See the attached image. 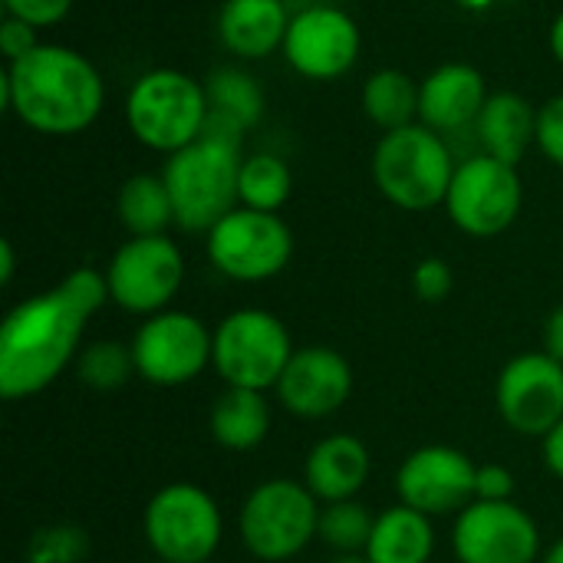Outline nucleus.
<instances>
[{"mask_svg":"<svg viewBox=\"0 0 563 563\" xmlns=\"http://www.w3.org/2000/svg\"><path fill=\"white\" fill-rule=\"evenodd\" d=\"M106 300V274L76 267L56 287L16 303L0 327V396L30 399L43 393L82 353L86 323Z\"/></svg>","mask_w":563,"mask_h":563,"instance_id":"nucleus-1","label":"nucleus"},{"mask_svg":"<svg viewBox=\"0 0 563 563\" xmlns=\"http://www.w3.org/2000/svg\"><path fill=\"white\" fill-rule=\"evenodd\" d=\"M0 82L3 109L26 129L53 139L86 132L106 106L99 69L63 43H40L26 56L7 63Z\"/></svg>","mask_w":563,"mask_h":563,"instance_id":"nucleus-2","label":"nucleus"},{"mask_svg":"<svg viewBox=\"0 0 563 563\" xmlns=\"http://www.w3.org/2000/svg\"><path fill=\"white\" fill-rule=\"evenodd\" d=\"M244 125L211 112L205 132L181 152L168 155L162 178L175 205V228L208 234L241 205L238 181L244 165Z\"/></svg>","mask_w":563,"mask_h":563,"instance_id":"nucleus-3","label":"nucleus"},{"mask_svg":"<svg viewBox=\"0 0 563 563\" xmlns=\"http://www.w3.org/2000/svg\"><path fill=\"white\" fill-rule=\"evenodd\" d=\"M455 168L445 139L422 122L383 132L373 152V181L383 198L402 211H432L445 205Z\"/></svg>","mask_w":563,"mask_h":563,"instance_id":"nucleus-4","label":"nucleus"},{"mask_svg":"<svg viewBox=\"0 0 563 563\" xmlns=\"http://www.w3.org/2000/svg\"><path fill=\"white\" fill-rule=\"evenodd\" d=\"M211 115L205 82L195 76L162 66L135 79L125 99V122L132 135L155 152L175 155L191 145Z\"/></svg>","mask_w":563,"mask_h":563,"instance_id":"nucleus-5","label":"nucleus"},{"mask_svg":"<svg viewBox=\"0 0 563 563\" xmlns=\"http://www.w3.org/2000/svg\"><path fill=\"white\" fill-rule=\"evenodd\" d=\"M145 544L165 563H208L224 538L218 501L191 482H172L152 495L142 518Z\"/></svg>","mask_w":563,"mask_h":563,"instance_id":"nucleus-6","label":"nucleus"},{"mask_svg":"<svg viewBox=\"0 0 563 563\" xmlns=\"http://www.w3.org/2000/svg\"><path fill=\"white\" fill-rule=\"evenodd\" d=\"M238 528L244 548L257 561H290L317 538L320 501L303 482L271 478L244 498Z\"/></svg>","mask_w":563,"mask_h":563,"instance_id":"nucleus-7","label":"nucleus"},{"mask_svg":"<svg viewBox=\"0 0 563 563\" xmlns=\"http://www.w3.org/2000/svg\"><path fill=\"white\" fill-rule=\"evenodd\" d=\"M290 356V333L271 310H234L214 330L211 366L234 389H274Z\"/></svg>","mask_w":563,"mask_h":563,"instance_id":"nucleus-8","label":"nucleus"},{"mask_svg":"<svg viewBox=\"0 0 563 563\" xmlns=\"http://www.w3.org/2000/svg\"><path fill=\"white\" fill-rule=\"evenodd\" d=\"M208 257L224 277L261 284L290 264L294 234L280 214L238 205L208 231Z\"/></svg>","mask_w":563,"mask_h":563,"instance_id":"nucleus-9","label":"nucleus"},{"mask_svg":"<svg viewBox=\"0 0 563 563\" xmlns=\"http://www.w3.org/2000/svg\"><path fill=\"white\" fill-rule=\"evenodd\" d=\"M525 205V185L515 165L492 155H472L455 168L445 208L459 231L468 238L505 234Z\"/></svg>","mask_w":563,"mask_h":563,"instance_id":"nucleus-10","label":"nucleus"},{"mask_svg":"<svg viewBox=\"0 0 563 563\" xmlns=\"http://www.w3.org/2000/svg\"><path fill=\"white\" fill-rule=\"evenodd\" d=\"M109 300L125 313L155 317L168 310L185 284V257L168 234L129 238L106 271Z\"/></svg>","mask_w":563,"mask_h":563,"instance_id":"nucleus-11","label":"nucleus"},{"mask_svg":"<svg viewBox=\"0 0 563 563\" xmlns=\"http://www.w3.org/2000/svg\"><path fill=\"white\" fill-rule=\"evenodd\" d=\"M214 353V333L185 310H162L148 317L135 340L132 356L135 369L145 383L172 389L198 379Z\"/></svg>","mask_w":563,"mask_h":563,"instance_id":"nucleus-12","label":"nucleus"},{"mask_svg":"<svg viewBox=\"0 0 563 563\" xmlns=\"http://www.w3.org/2000/svg\"><path fill=\"white\" fill-rule=\"evenodd\" d=\"M452 548L459 563H534L541 531L515 501H472L455 515Z\"/></svg>","mask_w":563,"mask_h":563,"instance_id":"nucleus-13","label":"nucleus"},{"mask_svg":"<svg viewBox=\"0 0 563 563\" xmlns=\"http://www.w3.org/2000/svg\"><path fill=\"white\" fill-rule=\"evenodd\" d=\"M495 402L508 429L544 439L563 419V363L544 350L515 356L498 376Z\"/></svg>","mask_w":563,"mask_h":563,"instance_id":"nucleus-14","label":"nucleus"},{"mask_svg":"<svg viewBox=\"0 0 563 563\" xmlns=\"http://www.w3.org/2000/svg\"><path fill=\"white\" fill-rule=\"evenodd\" d=\"M478 465L452 445H422L406 455L396 472L399 505L422 511L426 518L462 515L475 501Z\"/></svg>","mask_w":563,"mask_h":563,"instance_id":"nucleus-15","label":"nucleus"},{"mask_svg":"<svg viewBox=\"0 0 563 563\" xmlns=\"http://www.w3.org/2000/svg\"><path fill=\"white\" fill-rule=\"evenodd\" d=\"M360 43V26L346 10L317 3L294 13L284 40V56L300 76L330 82L356 66Z\"/></svg>","mask_w":563,"mask_h":563,"instance_id":"nucleus-16","label":"nucleus"},{"mask_svg":"<svg viewBox=\"0 0 563 563\" xmlns=\"http://www.w3.org/2000/svg\"><path fill=\"white\" fill-rule=\"evenodd\" d=\"M274 393L287 412L300 419H327L346 406L353 393V369L333 346H303L294 350Z\"/></svg>","mask_w":563,"mask_h":563,"instance_id":"nucleus-17","label":"nucleus"},{"mask_svg":"<svg viewBox=\"0 0 563 563\" xmlns=\"http://www.w3.org/2000/svg\"><path fill=\"white\" fill-rule=\"evenodd\" d=\"M488 96L485 76L472 63H442L419 82V122L439 135L462 132L478 122Z\"/></svg>","mask_w":563,"mask_h":563,"instance_id":"nucleus-18","label":"nucleus"},{"mask_svg":"<svg viewBox=\"0 0 563 563\" xmlns=\"http://www.w3.org/2000/svg\"><path fill=\"white\" fill-rule=\"evenodd\" d=\"M373 472V455L356 435H327L320 439L303 462V485L320 505L350 501L363 492Z\"/></svg>","mask_w":563,"mask_h":563,"instance_id":"nucleus-19","label":"nucleus"},{"mask_svg":"<svg viewBox=\"0 0 563 563\" xmlns=\"http://www.w3.org/2000/svg\"><path fill=\"white\" fill-rule=\"evenodd\" d=\"M290 13L284 0H224L218 13V36L238 59H267L284 49Z\"/></svg>","mask_w":563,"mask_h":563,"instance_id":"nucleus-20","label":"nucleus"},{"mask_svg":"<svg viewBox=\"0 0 563 563\" xmlns=\"http://www.w3.org/2000/svg\"><path fill=\"white\" fill-rule=\"evenodd\" d=\"M475 132L485 155L518 168L528 148L538 145V109L521 92H492L475 122Z\"/></svg>","mask_w":563,"mask_h":563,"instance_id":"nucleus-21","label":"nucleus"},{"mask_svg":"<svg viewBox=\"0 0 563 563\" xmlns=\"http://www.w3.org/2000/svg\"><path fill=\"white\" fill-rule=\"evenodd\" d=\"M435 551L432 518L409 505H396L376 515L373 538L366 544L369 563H429Z\"/></svg>","mask_w":563,"mask_h":563,"instance_id":"nucleus-22","label":"nucleus"},{"mask_svg":"<svg viewBox=\"0 0 563 563\" xmlns=\"http://www.w3.org/2000/svg\"><path fill=\"white\" fill-rule=\"evenodd\" d=\"M211 439L228 452H251L271 432V406L267 396L257 389H234L228 386L208 416Z\"/></svg>","mask_w":563,"mask_h":563,"instance_id":"nucleus-23","label":"nucleus"},{"mask_svg":"<svg viewBox=\"0 0 563 563\" xmlns=\"http://www.w3.org/2000/svg\"><path fill=\"white\" fill-rule=\"evenodd\" d=\"M115 214L129 238H155L175 224V205L162 175L139 172L122 181L115 198Z\"/></svg>","mask_w":563,"mask_h":563,"instance_id":"nucleus-24","label":"nucleus"},{"mask_svg":"<svg viewBox=\"0 0 563 563\" xmlns=\"http://www.w3.org/2000/svg\"><path fill=\"white\" fill-rule=\"evenodd\" d=\"M363 112L383 132L419 122V82L396 66L376 69L363 86Z\"/></svg>","mask_w":563,"mask_h":563,"instance_id":"nucleus-25","label":"nucleus"},{"mask_svg":"<svg viewBox=\"0 0 563 563\" xmlns=\"http://www.w3.org/2000/svg\"><path fill=\"white\" fill-rule=\"evenodd\" d=\"M205 92H208L211 112H218V115H224V119H231V122H238L244 129H254L264 119V109H267L264 89L241 66H221V69H214L205 79Z\"/></svg>","mask_w":563,"mask_h":563,"instance_id":"nucleus-26","label":"nucleus"},{"mask_svg":"<svg viewBox=\"0 0 563 563\" xmlns=\"http://www.w3.org/2000/svg\"><path fill=\"white\" fill-rule=\"evenodd\" d=\"M294 191V172L280 155H247L241 165V181H238V195L244 208L254 211H280L287 205Z\"/></svg>","mask_w":563,"mask_h":563,"instance_id":"nucleus-27","label":"nucleus"},{"mask_svg":"<svg viewBox=\"0 0 563 563\" xmlns=\"http://www.w3.org/2000/svg\"><path fill=\"white\" fill-rule=\"evenodd\" d=\"M376 515L360 505L356 498L350 501H333L320 508V528L317 538L333 551V554H366V544L373 538Z\"/></svg>","mask_w":563,"mask_h":563,"instance_id":"nucleus-28","label":"nucleus"},{"mask_svg":"<svg viewBox=\"0 0 563 563\" xmlns=\"http://www.w3.org/2000/svg\"><path fill=\"white\" fill-rule=\"evenodd\" d=\"M76 373L79 383L96 389V393H115L122 389L135 369V356H132V343H119V340H99L89 343L79 356H76Z\"/></svg>","mask_w":563,"mask_h":563,"instance_id":"nucleus-29","label":"nucleus"},{"mask_svg":"<svg viewBox=\"0 0 563 563\" xmlns=\"http://www.w3.org/2000/svg\"><path fill=\"white\" fill-rule=\"evenodd\" d=\"M89 558V534L76 525H46L26 541V563H82Z\"/></svg>","mask_w":563,"mask_h":563,"instance_id":"nucleus-30","label":"nucleus"},{"mask_svg":"<svg viewBox=\"0 0 563 563\" xmlns=\"http://www.w3.org/2000/svg\"><path fill=\"white\" fill-rule=\"evenodd\" d=\"M455 287V274L442 257H426L412 271V294L422 303H442Z\"/></svg>","mask_w":563,"mask_h":563,"instance_id":"nucleus-31","label":"nucleus"},{"mask_svg":"<svg viewBox=\"0 0 563 563\" xmlns=\"http://www.w3.org/2000/svg\"><path fill=\"white\" fill-rule=\"evenodd\" d=\"M538 148L548 155V162L563 168V92L538 109Z\"/></svg>","mask_w":563,"mask_h":563,"instance_id":"nucleus-32","label":"nucleus"},{"mask_svg":"<svg viewBox=\"0 0 563 563\" xmlns=\"http://www.w3.org/2000/svg\"><path fill=\"white\" fill-rule=\"evenodd\" d=\"M73 3L76 0H3V10H7V16H16V20L43 30V26H56L59 20H66Z\"/></svg>","mask_w":563,"mask_h":563,"instance_id":"nucleus-33","label":"nucleus"},{"mask_svg":"<svg viewBox=\"0 0 563 563\" xmlns=\"http://www.w3.org/2000/svg\"><path fill=\"white\" fill-rule=\"evenodd\" d=\"M515 475L505 465H478L475 472V501H511Z\"/></svg>","mask_w":563,"mask_h":563,"instance_id":"nucleus-34","label":"nucleus"},{"mask_svg":"<svg viewBox=\"0 0 563 563\" xmlns=\"http://www.w3.org/2000/svg\"><path fill=\"white\" fill-rule=\"evenodd\" d=\"M36 46H40V40H36V26L23 23V20H16V16H7V20L0 23V53H3V59H7V63H13V59L26 56V53H30V49H36Z\"/></svg>","mask_w":563,"mask_h":563,"instance_id":"nucleus-35","label":"nucleus"},{"mask_svg":"<svg viewBox=\"0 0 563 563\" xmlns=\"http://www.w3.org/2000/svg\"><path fill=\"white\" fill-rule=\"evenodd\" d=\"M541 442H544V465H548V472L558 475L563 482V419Z\"/></svg>","mask_w":563,"mask_h":563,"instance_id":"nucleus-36","label":"nucleus"},{"mask_svg":"<svg viewBox=\"0 0 563 563\" xmlns=\"http://www.w3.org/2000/svg\"><path fill=\"white\" fill-rule=\"evenodd\" d=\"M544 353L563 363V303L544 323Z\"/></svg>","mask_w":563,"mask_h":563,"instance_id":"nucleus-37","label":"nucleus"},{"mask_svg":"<svg viewBox=\"0 0 563 563\" xmlns=\"http://www.w3.org/2000/svg\"><path fill=\"white\" fill-rule=\"evenodd\" d=\"M16 271V257H13V244L0 241V284H10Z\"/></svg>","mask_w":563,"mask_h":563,"instance_id":"nucleus-38","label":"nucleus"},{"mask_svg":"<svg viewBox=\"0 0 563 563\" xmlns=\"http://www.w3.org/2000/svg\"><path fill=\"white\" fill-rule=\"evenodd\" d=\"M551 53H554V59L563 66V13L551 23Z\"/></svg>","mask_w":563,"mask_h":563,"instance_id":"nucleus-39","label":"nucleus"},{"mask_svg":"<svg viewBox=\"0 0 563 563\" xmlns=\"http://www.w3.org/2000/svg\"><path fill=\"white\" fill-rule=\"evenodd\" d=\"M541 563H563V538L554 544V548H551V551H548V554H544V561Z\"/></svg>","mask_w":563,"mask_h":563,"instance_id":"nucleus-40","label":"nucleus"},{"mask_svg":"<svg viewBox=\"0 0 563 563\" xmlns=\"http://www.w3.org/2000/svg\"><path fill=\"white\" fill-rule=\"evenodd\" d=\"M330 563H369V558L366 554H333Z\"/></svg>","mask_w":563,"mask_h":563,"instance_id":"nucleus-41","label":"nucleus"},{"mask_svg":"<svg viewBox=\"0 0 563 563\" xmlns=\"http://www.w3.org/2000/svg\"><path fill=\"white\" fill-rule=\"evenodd\" d=\"M208 563H211V561H208Z\"/></svg>","mask_w":563,"mask_h":563,"instance_id":"nucleus-42","label":"nucleus"}]
</instances>
